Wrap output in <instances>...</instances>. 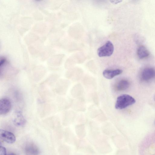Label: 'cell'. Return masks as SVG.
Here are the masks:
<instances>
[{
	"instance_id": "obj_1",
	"label": "cell",
	"mask_w": 155,
	"mask_h": 155,
	"mask_svg": "<svg viewBox=\"0 0 155 155\" xmlns=\"http://www.w3.org/2000/svg\"><path fill=\"white\" fill-rule=\"evenodd\" d=\"M136 101L131 96L127 94H123L118 96L117 99L115 108L121 110L132 105Z\"/></svg>"
},
{
	"instance_id": "obj_2",
	"label": "cell",
	"mask_w": 155,
	"mask_h": 155,
	"mask_svg": "<svg viewBox=\"0 0 155 155\" xmlns=\"http://www.w3.org/2000/svg\"><path fill=\"white\" fill-rule=\"evenodd\" d=\"M114 49L112 43L108 41L104 45L97 49V55L100 57L110 56L112 54Z\"/></svg>"
},
{
	"instance_id": "obj_3",
	"label": "cell",
	"mask_w": 155,
	"mask_h": 155,
	"mask_svg": "<svg viewBox=\"0 0 155 155\" xmlns=\"http://www.w3.org/2000/svg\"><path fill=\"white\" fill-rule=\"evenodd\" d=\"M0 137L4 142L8 143H13L16 141V138L12 133L3 129L0 130Z\"/></svg>"
},
{
	"instance_id": "obj_4",
	"label": "cell",
	"mask_w": 155,
	"mask_h": 155,
	"mask_svg": "<svg viewBox=\"0 0 155 155\" xmlns=\"http://www.w3.org/2000/svg\"><path fill=\"white\" fill-rule=\"evenodd\" d=\"M12 107L10 100L7 98H2L0 100V114L5 115L8 113Z\"/></svg>"
},
{
	"instance_id": "obj_5",
	"label": "cell",
	"mask_w": 155,
	"mask_h": 155,
	"mask_svg": "<svg viewBox=\"0 0 155 155\" xmlns=\"http://www.w3.org/2000/svg\"><path fill=\"white\" fill-rule=\"evenodd\" d=\"M141 76L144 81L150 80L155 77V70L153 68H146L142 72Z\"/></svg>"
},
{
	"instance_id": "obj_6",
	"label": "cell",
	"mask_w": 155,
	"mask_h": 155,
	"mask_svg": "<svg viewBox=\"0 0 155 155\" xmlns=\"http://www.w3.org/2000/svg\"><path fill=\"white\" fill-rule=\"evenodd\" d=\"M123 71L120 69L115 70L106 69L103 72V76L107 79H111L116 76L121 74Z\"/></svg>"
},
{
	"instance_id": "obj_7",
	"label": "cell",
	"mask_w": 155,
	"mask_h": 155,
	"mask_svg": "<svg viewBox=\"0 0 155 155\" xmlns=\"http://www.w3.org/2000/svg\"><path fill=\"white\" fill-rule=\"evenodd\" d=\"M26 122L21 112L19 111H17L13 120L14 124L17 126H22L25 124Z\"/></svg>"
},
{
	"instance_id": "obj_8",
	"label": "cell",
	"mask_w": 155,
	"mask_h": 155,
	"mask_svg": "<svg viewBox=\"0 0 155 155\" xmlns=\"http://www.w3.org/2000/svg\"><path fill=\"white\" fill-rule=\"evenodd\" d=\"M26 153L28 155H38L39 150L38 147L33 143H29L25 147Z\"/></svg>"
},
{
	"instance_id": "obj_9",
	"label": "cell",
	"mask_w": 155,
	"mask_h": 155,
	"mask_svg": "<svg viewBox=\"0 0 155 155\" xmlns=\"http://www.w3.org/2000/svg\"><path fill=\"white\" fill-rule=\"evenodd\" d=\"M137 54L140 59H143L147 57L149 55V53L147 49L143 46H139L137 49Z\"/></svg>"
},
{
	"instance_id": "obj_10",
	"label": "cell",
	"mask_w": 155,
	"mask_h": 155,
	"mask_svg": "<svg viewBox=\"0 0 155 155\" xmlns=\"http://www.w3.org/2000/svg\"><path fill=\"white\" fill-rule=\"evenodd\" d=\"M129 82L125 80H122L119 81L116 86V88L118 91H123L127 89L129 87Z\"/></svg>"
},
{
	"instance_id": "obj_11",
	"label": "cell",
	"mask_w": 155,
	"mask_h": 155,
	"mask_svg": "<svg viewBox=\"0 0 155 155\" xmlns=\"http://www.w3.org/2000/svg\"><path fill=\"white\" fill-rule=\"evenodd\" d=\"M0 155H7L6 149L4 147L0 146Z\"/></svg>"
},
{
	"instance_id": "obj_12",
	"label": "cell",
	"mask_w": 155,
	"mask_h": 155,
	"mask_svg": "<svg viewBox=\"0 0 155 155\" xmlns=\"http://www.w3.org/2000/svg\"><path fill=\"white\" fill-rule=\"evenodd\" d=\"M121 0H110V2L113 4H117L121 2Z\"/></svg>"
},
{
	"instance_id": "obj_13",
	"label": "cell",
	"mask_w": 155,
	"mask_h": 155,
	"mask_svg": "<svg viewBox=\"0 0 155 155\" xmlns=\"http://www.w3.org/2000/svg\"><path fill=\"white\" fill-rule=\"evenodd\" d=\"M7 155H16L15 153H9Z\"/></svg>"
},
{
	"instance_id": "obj_14",
	"label": "cell",
	"mask_w": 155,
	"mask_h": 155,
	"mask_svg": "<svg viewBox=\"0 0 155 155\" xmlns=\"http://www.w3.org/2000/svg\"><path fill=\"white\" fill-rule=\"evenodd\" d=\"M154 124H155V121H154Z\"/></svg>"
}]
</instances>
